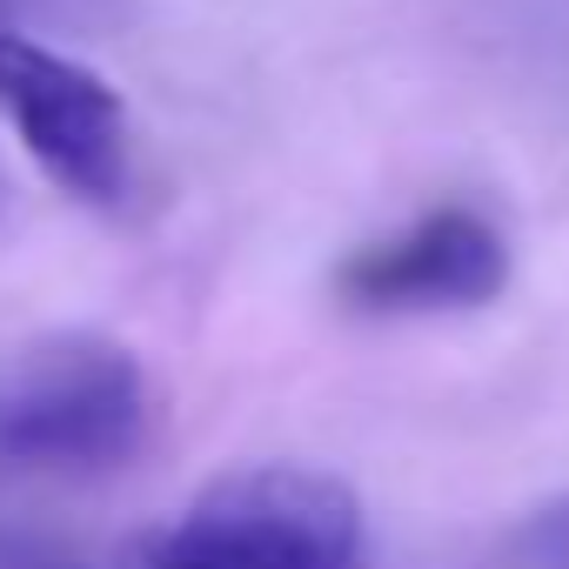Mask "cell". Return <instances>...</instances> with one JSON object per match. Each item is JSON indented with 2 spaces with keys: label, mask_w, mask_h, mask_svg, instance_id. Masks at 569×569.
<instances>
[{
  "label": "cell",
  "mask_w": 569,
  "mask_h": 569,
  "mask_svg": "<svg viewBox=\"0 0 569 569\" xmlns=\"http://www.w3.org/2000/svg\"><path fill=\"white\" fill-rule=\"evenodd\" d=\"M0 121L68 201L121 208L134 181V134L108 74L21 28H0Z\"/></svg>",
  "instance_id": "obj_3"
},
{
  "label": "cell",
  "mask_w": 569,
  "mask_h": 569,
  "mask_svg": "<svg viewBox=\"0 0 569 569\" xmlns=\"http://www.w3.org/2000/svg\"><path fill=\"white\" fill-rule=\"evenodd\" d=\"M154 436L148 362L94 329H54L0 349V476L94 482Z\"/></svg>",
  "instance_id": "obj_1"
},
{
  "label": "cell",
  "mask_w": 569,
  "mask_h": 569,
  "mask_svg": "<svg viewBox=\"0 0 569 569\" xmlns=\"http://www.w3.org/2000/svg\"><path fill=\"white\" fill-rule=\"evenodd\" d=\"M134 569H362V502L309 462H248L188 496Z\"/></svg>",
  "instance_id": "obj_2"
},
{
  "label": "cell",
  "mask_w": 569,
  "mask_h": 569,
  "mask_svg": "<svg viewBox=\"0 0 569 569\" xmlns=\"http://www.w3.org/2000/svg\"><path fill=\"white\" fill-rule=\"evenodd\" d=\"M509 281V248L476 208H436L389 241H369L342 261L336 289L369 316H429V309H482Z\"/></svg>",
  "instance_id": "obj_4"
}]
</instances>
